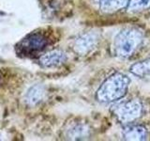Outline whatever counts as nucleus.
<instances>
[{
  "instance_id": "obj_1",
  "label": "nucleus",
  "mask_w": 150,
  "mask_h": 141,
  "mask_svg": "<svg viewBox=\"0 0 150 141\" xmlns=\"http://www.w3.org/2000/svg\"><path fill=\"white\" fill-rule=\"evenodd\" d=\"M129 78L121 73H115L110 75L96 93V99L100 103H112L123 98L129 89Z\"/></svg>"
},
{
  "instance_id": "obj_2",
  "label": "nucleus",
  "mask_w": 150,
  "mask_h": 141,
  "mask_svg": "<svg viewBox=\"0 0 150 141\" xmlns=\"http://www.w3.org/2000/svg\"><path fill=\"white\" fill-rule=\"evenodd\" d=\"M144 34L138 28L129 27L121 30L115 38L114 52L122 58H128L143 44Z\"/></svg>"
},
{
  "instance_id": "obj_3",
  "label": "nucleus",
  "mask_w": 150,
  "mask_h": 141,
  "mask_svg": "<svg viewBox=\"0 0 150 141\" xmlns=\"http://www.w3.org/2000/svg\"><path fill=\"white\" fill-rule=\"evenodd\" d=\"M143 110L142 103L136 99L117 103L112 108V111L117 120L123 124L131 123L137 120L143 115Z\"/></svg>"
},
{
  "instance_id": "obj_4",
  "label": "nucleus",
  "mask_w": 150,
  "mask_h": 141,
  "mask_svg": "<svg viewBox=\"0 0 150 141\" xmlns=\"http://www.w3.org/2000/svg\"><path fill=\"white\" fill-rule=\"evenodd\" d=\"M48 39L40 33H33L28 35L20 42V51L25 55H33L43 50L48 45Z\"/></svg>"
},
{
  "instance_id": "obj_5",
  "label": "nucleus",
  "mask_w": 150,
  "mask_h": 141,
  "mask_svg": "<svg viewBox=\"0 0 150 141\" xmlns=\"http://www.w3.org/2000/svg\"><path fill=\"white\" fill-rule=\"evenodd\" d=\"M98 42L97 33L86 32L78 37L74 41L73 49L80 56H86L96 48Z\"/></svg>"
},
{
  "instance_id": "obj_6",
  "label": "nucleus",
  "mask_w": 150,
  "mask_h": 141,
  "mask_svg": "<svg viewBox=\"0 0 150 141\" xmlns=\"http://www.w3.org/2000/svg\"><path fill=\"white\" fill-rule=\"evenodd\" d=\"M67 60V55L62 50H52L42 55L40 58V63L46 68L57 67Z\"/></svg>"
},
{
  "instance_id": "obj_7",
  "label": "nucleus",
  "mask_w": 150,
  "mask_h": 141,
  "mask_svg": "<svg viewBox=\"0 0 150 141\" xmlns=\"http://www.w3.org/2000/svg\"><path fill=\"white\" fill-rule=\"evenodd\" d=\"M122 135L125 140L142 141L147 139L148 132L143 125H128L123 129Z\"/></svg>"
},
{
  "instance_id": "obj_8",
  "label": "nucleus",
  "mask_w": 150,
  "mask_h": 141,
  "mask_svg": "<svg viewBox=\"0 0 150 141\" xmlns=\"http://www.w3.org/2000/svg\"><path fill=\"white\" fill-rule=\"evenodd\" d=\"M45 95L46 89L44 86H42V85H35V86H32L27 90L25 96V101L27 105L36 106L44 100Z\"/></svg>"
},
{
  "instance_id": "obj_9",
  "label": "nucleus",
  "mask_w": 150,
  "mask_h": 141,
  "mask_svg": "<svg viewBox=\"0 0 150 141\" xmlns=\"http://www.w3.org/2000/svg\"><path fill=\"white\" fill-rule=\"evenodd\" d=\"M129 0H97L98 8L105 13H112L128 6Z\"/></svg>"
},
{
  "instance_id": "obj_10",
  "label": "nucleus",
  "mask_w": 150,
  "mask_h": 141,
  "mask_svg": "<svg viewBox=\"0 0 150 141\" xmlns=\"http://www.w3.org/2000/svg\"><path fill=\"white\" fill-rule=\"evenodd\" d=\"M90 135V129L86 124L77 123L71 126L67 131V138L70 140L86 139Z\"/></svg>"
},
{
  "instance_id": "obj_11",
  "label": "nucleus",
  "mask_w": 150,
  "mask_h": 141,
  "mask_svg": "<svg viewBox=\"0 0 150 141\" xmlns=\"http://www.w3.org/2000/svg\"><path fill=\"white\" fill-rule=\"evenodd\" d=\"M129 72L138 77H144L150 75V58L132 64L129 68Z\"/></svg>"
},
{
  "instance_id": "obj_12",
  "label": "nucleus",
  "mask_w": 150,
  "mask_h": 141,
  "mask_svg": "<svg viewBox=\"0 0 150 141\" xmlns=\"http://www.w3.org/2000/svg\"><path fill=\"white\" fill-rule=\"evenodd\" d=\"M128 11L131 12H138L150 8V0H129Z\"/></svg>"
}]
</instances>
